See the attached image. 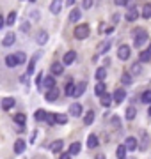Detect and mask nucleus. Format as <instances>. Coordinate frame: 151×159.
I'll use <instances>...</instances> for the list:
<instances>
[{
	"label": "nucleus",
	"instance_id": "34",
	"mask_svg": "<svg viewBox=\"0 0 151 159\" xmlns=\"http://www.w3.org/2000/svg\"><path fill=\"white\" fill-rule=\"evenodd\" d=\"M140 101L146 102V104H151V89H149V90H144V92H142V96H140Z\"/></svg>",
	"mask_w": 151,
	"mask_h": 159
},
{
	"label": "nucleus",
	"instance_id": "9",
	"mask_svg": "<svg viewBox=\"0 0 151 159\" xmlns=\"http://www.w3.org/2000/svg\"><path fill=\"white\" fill-rule=\"evenodd\" d=\"M109 50H110V41H101L98 44V48H96V55H103Z\"/></svg>",
	"mask_w": 151,
	"mask_h": 159
},
{
	"label": "nucleus",
	"instance_id": "5",
	"mask_svg": "<svg viewBox=\"0 0 151 159\" xmlns=\"http://www.w3.org/2000/svg\"><path fill=\"white\" fill-rule=\"evenodd\" d=\"M82 111H84V108H82L80 102H73L70 106V115L71 117H82Z\"/></svg>",
	"mask_w": 151,
	"mask_h": 159
},
{
	"label": "nucleus",
	"instance_id": "52",
	"mask_svg": "<svg viewBox=\"0 0 151 159\" xmlns=\"http://www.w3.org/2000/svg\"><path fill=\"white\" fill-rule=\"evenodd\" d=\"M112 32H114V27H109V29L105 30L103 34H107V35H110V34H112Z\"/></svg>",
	"mask_w": 151,
	"mask_h": 159
},
{
	"label": "nucleus",
	"instance_id": "56",
	"mask_svg": "<svg viewBox=\"0 0 151 159\" xmlns=\"http://www.w3.org/2000/svg\"><path fill=\"white\" fill-rule=\"evenodd\" d=\"M148 115H149V117H151V106H149V110H148Z\"/></svg>",
	"mask_w": 151,
	"mask_h": 159
},
{
	"label": "nucleus",
	"instance_id": "15",
	"mask_svg": "<svg viewBox=\"0 0 151 159\" xmlns=\"http://www.w3.org/2000/svg\"><path fill=\"white\" fill-rule=\"evenodd\" d=\"M62 9V0H52V4H50V12L52 14H59Z\"/></svg>",
	"mask_w": 151,
	"mask_h": 159
},
{
	"label": "nucleus",
	"instance_id": "21",
	"mask_svg": "<svg viewBox=\"0 0 151 159\" xmlns=\"http://www.w3.org/2000/svg\"><path fill=\"white\" fill-rule=\"evenodd\" d=\"M25 152V142L23 140H16L14 142V154H23Z\"/></svg>",
	"mask_w": 151,
	"mask_h": 159
},
{
	"label": "nucleus",
	"instance_id": "49",
	"mask_svg": "<svg viewBox=\"0 0 151 159\" xmlns=\"http://www.w3.org/2000/svg\"><path fill=\"white\" fill-rule=\"evenodd\" d=\"M112 124L116 125V127H119V124H121V122H119V119H117V117H112Z\"/></svg>",
	"mask_w": 151,
	"mask_h": 159
},
{
	"label": "nucleus",
	"instance_id": "17",
	"mask_svg": "<svg viewBox=\"0 0 151 159\" xmlns=\"http://www.w3.org/2000/svg\"><path fill=\"white\" fill-rule=\"evenodd\" d=\"M112 101H114V99H112V96H110V94H107V92H105L103 96H100V104H101V106H105V108H107V106H110Z\"/></svg>",
	"mask_w": 151,
	"mask_h": 159
},
{
	"label": "nucleus",
	"instance_id": "14",
	"mask_svg": "<svg viewBox=\"0 0 151 159\" xmlns=\"http://www.w3.org/2000/svg\"><path fill=\"white\" fill-rule=\"evenodd\" d=\"M75 58H76V51H68L62 58V64L64 66H71V64L75 62Z\"/></svg>",
	"mask_w": 151,
	"mask_h": 159
},
{
	"label": "nucleus",
	"instance_id": "44",
	"mask_svg": "<svg viewBox=\"0 0 151 159\" xmlns=\"http://www.w3.org/2000/svg\"><path fill=\"white\" fill-rule=\"evenodd\" d=\"M36 85H37V87L43 85V73H37V78H36Z\"/></svg>",
	"mask_w": 151,
	"mask_h": 159
},
{
	"label": "nucleus",
	"instance_id": "27",
	"mask_svg": "<svg viewBox=\"0 0 151 159\" xmlns=\"http://www.w3.org/2000/svg\"><path fill=\"white\" fill-rule=\"evenodd\" d=\"M98 136H96V134H89V136H87V145H89V147H91V148H96V147H98Z\"/></svg>",
	"mask_w": 151,
	"mask_h": 159
},
{
	"label": "nucleus",
	"instance_id": "30",
	"mask_svg": "<svg viewBox=\"0 0 151 159\" xmlns=\"http://www.w3.org/2000/svg\"><path fill=\"white\" fill-rule=\"evenodd\" d=\"M121 81H123V85H132V83H134V76L130 73H123Z\"/></svg>",
	"mask_w": 151,
	"mask_h": 159
},
{
	"label": "nucleus",
	"instance_id": "53",
	"mask_svg": "<svg viewBox=\"0 0 151 159\" xmlns=\"http://www.w3.org/2000/svg\"><path fill=\"white\" fill-rule=\"evenodd\" d=\"M4 25H6V20H4V16H0V29H2Z\"/></svg>",
	"mask_w": 151,
	"mask_h": 159
},
{
	"label": "nucleus",
	"instance_id": "18",
	"mask_svg": "<svg viewBox=\"0 0 151 159\" xmlns=\"http://www.w3.org/2000/svg\"><path fill=\"white\" fill-rule=\"evenodd\" d=\"M80 16H82L80 7H75V9H73V11L70 12V21H71V23H76L78 20H80Z\"/></svg>",
	"mask_w": 151,
	"mask_h": 159
},
{
	"label": "nucleus",
	"instance_id": "22",
	"mask_svg": "<svg viewBox=\"0 0 151 159\" xmlns=\"http://www.w3.org/2000/svg\"><path fill=\"white\" fill-rule=\"evenodd\" d=\"M75 89H76V85H75V83H71V81H68V85L64 87V94H66L68 97L75 96Z\"/></svg>",
	"mask_w": 151,
	"mask_h": 159
},
{
	"label": "nucleus",
	"instance_id": "58",
	"mask_svg": "<svg viewBox=\"0 0 151 159\" xmlns=\"http://www.w3.org/2000/svg\"><path fill=\"white\" fill-rule=\"evenodd\" d=\"M30 2H32V4H34V2H37V0H30Z\"/></svg>",
	"mask_w": 151,
	"mask_h": 159
},
{
	"label": "nucleus",
	"instance_id": "28",
	"mask_svg": "<svg viewBox=\"0 0 151 159\" xmlns=\"http://www.w3.org/2000/svg\"><path fill=\"white\" fill-rule=\"evenodd\" d=\"M12 120H14L18 125H25V122H27V117H25V113H16L14 117H12Z\"/></svg>",
	"mask_w": 151,
	"mask_h": 159
},
{
	"label": "nucleus",
	"instance_id": "33",
	"mask_svg": "<svg viewBox=\"0 0 151 159\" xmlns=\"http://www.w3.org/2000/svg\"><path fill=\"white\" fill-rule=\"evenodd\" d=\"M142 18L144 20H149L151 18V4H144V7H142Z\"/></svg>",
	"mask_w": 151,
	"mask_h": 159
},
{
	"label": "nucleus",
	"instance_id": "16",
	"mask_svg": "<svg viewBox=\"0 0 151 159\" xmlns=\"http://www.w3.org/2000/svg\"><path fill=\"white\" fill-rule=\"evenodd\" d=\"M14 104H16V101H14V97H6V99H2V110H11L14 108Z\"/></svg>",
	"mask_w": 151,
	"mask_h": 159
},
{
	"label": "nucleus",
	"instance_id": "43",
	"mask_svg": "<svg viewBox=\"0 0 151 159\" xmlns=\"http://www.w3.org/2000/svg\"><path fill=\"white\" fill-rule=\"evenodd\" d=\"M146 147H148V134H146V133H142V145H140V148H142V150H146Z\"/></svg>",
	"mask_w": 151,
	"mask_h": 159
},
{
	"label": "nucleus",
	"instance_id": "54",
	"mask_svg": "<svg viewBox=\"0 0 151 159\" xmlns=\"http://www.w3.org/2000/svg\"><path fill=\"white\" fill-rule=\"evenodd\" d=\"M96 159H107V157H105V154H98V156H96Z\"/></svg>",
	"mask_w": 151,
	"mask_h": 159
},
{
	"label": "nucleus",
	"instance_id": "7",
	"mask_svg": "<svg viewBox=\"0 0 151 159\" xmlns=\"http://www.w3.org/2000/svg\"><path fill=\"white\" fill-rule=\"evenodd\" d=\"M50 71H52L53 76H61V74L64 73V64L62 62H53L52 66H50Z\"/></svg>",
	"mask_w": 151,
	"mask_h": 159
},
{
	"label": "nucleus",
	"instance_id": "41",
	"mask_svg": "<svg viewBox=\"0 0 151 159\" xmlns=\"http://www.w3.org/2000/svg\"><path fill=\"white\" fill-rule=\"evenodd\" d=\"M14 21H16V12L12 11V12H9V16L6 18V23L7 25H14Z\"/></svg>",
	"mask_w": 151,
	"mask_h": 159
},
{
	"label": "nucleus",
	"instance_id": "4",
	"mask_svg": "<svg viewBox=\"0 0 151 159\" xmlns=\"http://www.w3.org/2000/svg\"><path fill=\"white\" fill-rule=\"evenodd\" d=\"M14 41H16V35H14V32H7L6 37L2 39V46H4V48H9V46L14 44Z\"/></svg>",
	"mask_w": 151,
	"mask_h": 159
},
{
	"label": "nucleus",
	"instance_id": "11",
	"mask_svg": "<svg viewBox=\"0 0 151 159\" xmlns=\"http://www.w3.org/2000/svg\"><path fill=\"white\" fill-rule=\"evenodd\" d=\"M139 18V11H137V7H132V9H128L126 14H124V20L126 21H135Z\"/></svg>",
	"mask_w": 151,
	"mask_h": 159
},
{
	"label": "nucleus",
	"instance_id": "36",
	"mask_svg": "<svg viewBox=\"0 0 151 159\" xmlns=\"http://www.w3.org/2000/svg\"><path fill=\"white\" fill-rule=\"evenodd\" d=\"M105 89H107V87H105V83H103V81H98V85L94 87V92H96L98 96H103L105 92H107Z\"/></svg>",
	"mask_w": 151,
	"mask_h": 159
},
{
	"label": "nucleus",
	"instance_id": "40",
	"mask_svg": "<svg viewBox=\"0 0 151 159\" xmlns=\"http://www.w3.org/2000/svg\"><path fill=\"white\" fill-rule=\"evenodd\" d=\"M139 60H140V62H149V60H151V55L148 53V50L140 51V55H139Z\"/></svg>",
	"mask_w": 151,
	"mask_h": 159
},
{
	"label": "nucleus",
	"instance_id": "6",
	"mask_svg": "<svg viewBox=\"0 0 151 159\" xmlns=\"http://www.w3.org/2000/svg\"><path fill=\"white\" fill-rule=\"evenodd\" d=\"M117 57L121 58V60H128V58H130V46H126V44L119 46V50H117Z\"/></svg>",
	"mask_w": 151,
	"mask_h": 159
},
{
	"label": "nucleus",
	"instance_id": "29",
	"mask_svg": "<svg viewBox=\"0 0 151 159\" xmlns=\"http://www.w3.org/2000/svg\"><path fill=\"white\" fill-rule=\"evenodd\" d=\"M94 76H96L98 81H103L105 76H107V69H105V67H98V69H96V73H94Z\"/></svg>",
	"mask_w": 151,
	"mask_h": 159
},
{
	"label": "nucleus",
	"instance_id": "55",
	"mask_svg": "<svg viewBox=\"0 0 151 159\" xmlns=\"http://www.w3.org/2000/svg\"><path fill=\"white\" fill-rule=\"evenodd\" d=\"M71 4H75V0H66V6H71Z\"/></svg>",
	"mask_w": 151,
	"mask_h": 159
},
{
	"label": "nucleus",
	"instance_id": "57",
	"mask_svg": "<svg viewBox=\"0 0 151 159\" xmlns=\"http://www.w3.org/2000/svg\"><path fill=\"white\" fill-rule=\"evenodd\" d=\"M148 53H149V55H151V46H149V48H148Z\"/></svg>",
	"mask_w": 151,
	"mask_h": 159
},
{
	"label": "nucleus",
	"instance_id": "20",
	"mask_svg": "<svg viewBox=\"0 0 151 159\" xmlns=\"http://www.w3.org/2000/svg\"><path fill=\"white\" fill-rule=\"evenodd\" d=\"M62 147H64V142H62V140H55V142H52V145H50L52 152H55V154L61 152V150H62Z\"/></svg>",
	"mask_w": 151,
	"mask_h": 159
},
{
	"label": "nucleus",
	"instance_id": "10",
	"mask_svg": "<svg viewBox=\"0 0 151 159\" xmlns=\"http://www.w3.org/2000/svg\"><path fill=\"white\" fill-rule=\"evenodd\" d=\"M39 57H41L39 53H34V55H32V58H30V62H29V67H27V76H30V74H34L36 62H37V58H39Z\"/></svg>",
	"mask_w": 151,
	"mask_h": 159
},
{
	"label": "nucleus",
	"instance_id": "8",
	"mask_svg": "<svg viewBox=\"0 0 151 159\" xmlns=\"http://www.w3.org/2000/svg\"><path fill=\"white\" fill-rule=\"evenodd\" d=\"M137 145H139V142H137V138H134V136H128L126 140H124L126 150H137Z\"/></svg>",
	"mask_w": 151,
	"mask_h": 159
},
{
	"label": "nucleus",
	"instance_id": "39",
	"mask_svg": "<svg viewBox=\"0 0 151 159\" xmlns=\"http://www.w3.org/2000/svg\"><path fill=\"white\" fill-rule=\"evenodd\" d=\"M14 57H16V60H18V66L27 62V55H25L23 51H18V53H14Z\"/></svg>",
	"mask_w": 151,
	"mask_h": 159
},
{
	"label": "nucleus",
	"instance_id": "32",
	"mask_svg": "<svg viewBox=\"0 0 151 159\" xmlns=\"http://www.w3.org/2000/svg\"><path fill=\"white\" fill-rule=\"evenodd\" d=\"M94 117H96V115H94L93 110H91V111H87V113H85V117H84V124H85V125H91V124L94 122Z\"/></svg>",
	"mask_w": 151,
	"mask_h": 159
},
{
	"label": "nucleus",
	"instance_id": "38",
	"mask_svg": "<svg viewBox=\"0 0 151 159\" xmlns=\"http://www.w3.org/2000/svg\"><path fill=\"white\" fill-rule=\"evenodd\" d=\"M70 154H71V156H75V154H80V143H78V142L71 143V145H70Z\"/></svg>",
	"mask_w": 151,
	"mask_h": 159
},
{
	"label": "nucleus",
	"instance_id": "24",
	"mask_svg": "<svg viewBox=\"0 0 151 159\" xmlns=\"http://www.w3.org/2000/svg\"><path fill=\"white\" fill-rule=\"evenodd\" d=\"M46 111L45 110H36V113H34V119L36 122H43V120H46Z\"/></svg>",
	"mask_w": 151,
	"mask_h": 159
},
{
	"label": "nucleus",
	"instance_id": "35",
	"mask_svg": "<svg viewBox=\"0 0 151 159\" xmlns=\"http://www.w3.org/2000/svg\"><path fill=\"white\" fill-rule=\"evenodd\" d=\"M140 73H142V64L135 62L134 66H132V69H130V74H132V76H135V74H140Z\"/></svg>",
	"mask_w": 151,
	"mask_h": 159
},
{
	"label": "nucleus",
	"instance_id": "19",
	"mask_svg": "<svg viewBox=\"0 0 151 159\" xmlns=\"http://www.w3.org/2000/svg\"><path fill=\"white\" fill-rule=\"evenodd\" d=\"M85 89H87V81H80L78 85H76V89H75V96L73 97H80L84 92H85Z\"/></svg>",
	"mask_w": 151,
	"mask_h": 159
},
{
	"label": "nucleus",
	"instance_id": "42",
	"mask_svg": "<svg viewBox=\"0 0 151 159\" xmlns=\"http://www.w3.org/2000/svg\"><path fill=\"white\" fill-rule=\"evenodd\" d=\"M93 4H94V0H82V7L84 9H91Z\"/></svg>",
	"mask_w": 151,
	"mask_h": 159
},
{
	"label": "nucleus",
	"instance_id": "2",
	"mask_svg": "<svg viewBox=\"0 0 151 159\" xmlns=\"http://www.w3.org/2000/svg\"><path fill=\"white\" fill-rule=\"evenodd\" d=\"M89 34H91V32H89V25H85V23H82V25H78V27L75 29V37L76 39H80V41L87 39Z\"/></svg>",
	"mask_w": 151,
	"mask_h": 159
},
{
	"label": "nucleus",
	"instance_id": "37",
	"mask_svg": "<svg viewBox=\"0 0 151 159\" xmlns=\"http://www.w3.org/2000/svg\"><path fill=\"white\" fill-rule=\"evenodd\" d=\"M53 117H55V124L64 125L66 122H68V119H66V115H62V113H53Z\"/></svg>",
	"mask_w": 151,
	"mask_h": 159
},
{
	"label": "nucleus",
	"instance_id": "26",
	"mask_svg": "<svg viewBox=\"0 0 151 159\" xmlns=\"http://www.w3.org/2000/svg\"><path fill=\"white\" fill-rule=\"evenodd\" d=\"M124 117H126V120H134L135 117H137V110H135L134 106H128V108H126V113H124Z\"/></svg>",
	"mask_w": 151,
	"mask_h": 159
},
{
	"label": "nucleus",
	"instance_id": "47",
	"mask_svg": "<svg viewBox=\"0 0 151 159\" xmlns=\"http://www.w3.org/2000/svg\"><path fill=\"white\" fill-rule=\"evenodd\" d=\"M46 122L50 125H53V124H55V117H53V115H46Z\"/></svg>",
	"mask_w": 151,
	"mask_h": 159
},
{
	"label": "nucleus",
	"instance_id": "48",
	"mask_svg": "<svg viewBox=\"0 0 151 159\" xmlns=\"http://www.w3.org/2000/svg\"><path fill=\"white\" fill-rule=\"evenodd\" d=\"M126 2H128V0H114V4H116V6H126Z\"/></svg>",
	"mask_w": 151,
	"mask_h": 159
},
{
	"label": "nucleus",
	"instance_id": "25",
	"mask_svg": "<svg viewBox=\"0 0 151 159\" xmlns=\"http://www.w3.org/2000/svg\"><path fill=\"white\" fill-rule=\"evenodd\" d=\"M126 147H124V143L123 145H119L117 147V150H116V156H117V159H126Z\"/></svg>",
	"mask_w": 151,
	"mask_h": 159
},
{
	"label": "nucleus",
	"instance_id": "51",
	"mask_svg": "<svg viewBox=\"0 0 151 159\" xmlns=\"http://www.w3.org/2000/svg\"><path fill=\"white\" fill-rule=\"evenodd\" d=\"M59 159H71V154L68 152V154H61V157Z\"/></svg>",
	"mask_w": 151,
	"mask_h": 159
},
{
	"label": "nucleus",
	"instance_id": "12",
	"mask_svg": "<svg viewBox=\"0 0 151 159\" xmlns=\"http://www.w3.org/2000/svg\"><path fill=\"white\" fill-rule=\"evenodd\" d=\"M55 87V78H53L52 74L50 76H46V78L43 80V85H41V89H45V90H50V89H53Z\"/></svg>",
	"mask_w": 151,
	"mask_h": 159
},
{
	"label": "nucleus",
	"instance_id": "45",
	"mask_svg": "<svg viewBox=\"0 0 151 159\" xmlns=\"http://www.w3.org/2000/svg\"><path fill=\"white\" fill-rule=\"evenodd\" d=\"M20 81H22V83H23L25 87H29V76H27V74H23V76H20Z\"/></svg>",
	"mask_w": 151,
	"mask_h": 159
},
{
	"label": "nucleus",
	"instance_id": "46",
	"mask_svg": "<svg viewBox=\"0 0 151 159\" xmlns=\"http://www.w3.org/2000/svg\"><path fill=\"white\" fill-rule=\"evenodd\" d=\"M29 29H30V23L29 21L22 23V32H29Z\"/></svg>",
	"mask_w": 151,
	"mask_h": 159
},
{
	"label": "nucleus",
	"instance_id": "23",
	"mask_svg": "<svg viewBox=\"0 0 151 159\" xmlns=\"http://www.w3.org/2000/svg\"><path fill=\"white\" fill-rule=\"evenodd\" d=\"M46 41H48V32L46 30H41L37 34V44L43 46V44H46Z\"/></svg>",
	"mask_w": 151,
	"mask_h": 159
},
{
	"label": "nucleus",
	"instance_id": "31",
	"mask_svg": "<svg viewBox=\"0 0 151 159\" xmlns=\"http://www.w3.org/2000/svg\"><path fill=\"white\" fill-rule=\"evenodd\" d=\"M6 66H7V67H16V66H18L16 57H14V55H7V57H6Z\"/></svg>",
	"mask_w": 151,
	"mask_h": 159
},
{
	"label": "nucleus",
	"instance_id": "13",
	"mask_svg": "<svg viewBox=\"0 0 151 159\" xmlns=\"http://www.w3.org/2000/svg\"><path fill=\"white\" fill-rule=\"evenodd\" d=\"M124 97H126V92H124V89H117V90L114 92V97H112V99H114V102H116V104H119V102L124 101Z\"/></svg>",
	"mask_w": 151,
	"mask_h": 159
},
{
	"label": "nucleus",
	"instance_id": "50",
	"mask_svg": "<svg viewBox=\"0 0 151 159\" xmlns=\"http://www.w3.org/2000/svg\"><path fill=\"white\" fill-rule=\"evenodd\" d=\"M119 18H121V16H119V14H114V16H112V23L116 25V23L119 21Z\"/></svg>",
	"mask_w": 151,
	"mask_h": 159
},
{
	"label": "nucleus",
	"instance_id": "1",
	"mask_svg": "<svg viewBox=\"0 0 151 159\" xmlns=\"http://www.w3.org/2000/svg\"><path fill=\"white\" fill-rule=\"evenodd\" d=\"M148 39H149V35H148V32H146L144 29H135L134 30V44L139 48V46H144L146 43H148Z\"/></svg>",
	"mask_w": 151,
	"mask_h": 159
},
{
	"label": "nucleus",
	"instance_id": "3",
	"mask_svg": "<svg viewBox=\"0 0 151 159\" xmlns=\"http://www.w3.org/2000/svg\"><path fill=\"white\" fill-rule=\"evenodd\" d=\"M45 99H46L48 102H53L59 99V89L57 87H53V89H50V90L45 92Z\"/></svg>",
	"mask_w": 151,
	"mask_h": 159
}]
</instances>
